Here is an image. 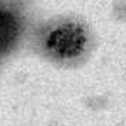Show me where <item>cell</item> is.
<instances>
[{"instance_id": "1", "label": "cell", "mask_w": 126, "mask_h": 126, "mask_svg": "<svg viewBox=\"0 0 126 126\" xmlns=\"http://www.w3.org/2000/svg\"><path fill=\"white\" fill-rule=\"evenodd\" d=\"M48 48L61 58H72L84 51L86 44L85 33L77 24H64L52 31L48 37Z\"/></svg>"}, {"instance_id": "2", "label": "cell", "mask_w": 126, "mask_h": 126, "mask_svg": "<svg viewBox=\"0 0 126 126\" xmlns=\"http://www.w3.org/2000/svg\"><path fill=\"white\" fill-rule=\"evenodd\" d=\"M17 34V21L12 14L0 13V52L12 44Z\"/></svg>"}]
</instances>
